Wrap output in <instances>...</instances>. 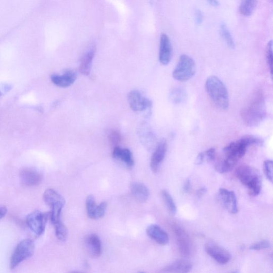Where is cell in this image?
<instances>
[{"label":"cell","mask_w":273,"mask_h":273,"mask_svg":"<svg viewBox=\"0 0 273 273\" xmlns=\"http://www.w3.org/2000/svg\"><path fill=\"white\" fill-rule=\"evenodd\" d=\"M196 65L193 58L187 55H183L172 73L175 80L186 82L196 74Z\"/></svg>","instance_id":"277c9868"},{"label":"cell","mask_w":273,"mask_h":273,"mask_svg":"<svg viewBox=\"0 0 273 273\" xmlns=\"http://www.w3.org/2000/svg\"><path fill=\"white\" fill-rule=\"evenodd\" d=\"M2 92H0V96H2Z\"/></svg>","instance_id":"f35d334b"},{"label":"cell","mask_w":273,"mask_h":273,"mask_svg":"<svg viewBox=\"0 0 273 273\" xmlns=\"http://www.w3.org/2000/svg\"><path fill=\"white\" fill-rule=\"evenodd\" d=\"M48 217L49 214L38 210L33 211L27 216V225L37 237H40L44 233Z\"/></svg>","instance_id":"52a82bcc"},{"label":"cell","mask_w":273,"mask_h":273,"mask_svg":"<svg viewBox=\"0 0 273 273\" xmlns=\"http://www.w3.org/2000/svg\"><path fill=\"white\" fill-rule=\"evenodd\" d=\"M107 204L103 202L99 205H97L93 196L87 197L86 200V209L87 215L93 219H99L102 218L105 214Z\"/></svg>","instance_id":"30bf717a"},{"label":"cell","mask_w":273,"mask_h":273,"mask_svg":"<svg viewBox=\"0 0 273 273\" xmlns=\"http://www.w3.org/2000/svg\"><path fill=\"white\" fill-rule=\"evenodd\" d=\"M266 114L264 95L260 90L256 92L251 96L241 112L244 123L250 127L259 125L265 120Z\"/></svg>","instance_id":"6da1fadb"},{"label":"cell","mask_w":273,"mask_h":273,"mask_svg":"<svg viewBox=\"0 0 273 273\" xmlns=\"http://www.w3.org/2000/svg\"><path fill=\"white\" fill-rule=\"evenodd\" d=\"M237 163L236 162L223 156V157L216 163L215 168L219 173H226L232 170Z\"/></svg>","instance_id":"603a6c76"},{"label":"cell","mask_w":273,"mask_h":273,"mask_svg":"<svg viewBox=\"0 0 273 273\" xmlns=\"http://www.w3.org/2000/svg\"><path fill=\"white\" fill-rule=\"evenodd\" d=\"M131 191L133 197L140 202H145L148 200L150 191L145 185L141 183L135 182L131 185Z\"/></svg>","instance_id":"ffe728a7"},{"label":"cell","mask_w":273,"mask_h":273,"mask_svg":"<svg viewBox=\"0 0 273 273\" xmlns=\"http://www.w3.org/2000/svg\"><path fill=\"white\" fill-rule=\"evenodd\" d=\"M263 171H264L267 179L272 183V161L267 160L264 161L263 164Z\"/></svg>","instance_id":"83f0119b"},{"label":"cell","mask_w":273,"mask_h":273,"mask_svg":"<svg viewBox=\"0 0 273 273\" xmlns=\"http://www.w3.org/2000/svg\"><path fill=\"white\" fill-rule=\"evenodd\" d=\"M204 158L208 162L215 160L216 157V151L215 149L211 148L206 152H204Z\"/></svg>","instance_id":"1f68e13d"},{"label":"cell","mask_w":273,"mask_h":273,"mask_svg":"<svg viewBox=\"0 0 273 273\" xmlns=\"http://www.w3.org/2000/svg\"><path fill=\"white\" fill-rule=\"evenodd\" d=\"M236 174L239 180L248 189L250 196H258L262 188V180L257 169L248 165H242L238 168Z\"/></svg>","instance_id":"3957f363"},{"label":"cell","mask_w":273,"mask_h":273,"mask_svg":"<svg viewBox=\"0 0 273 273\" xmlns=\"http://www.w3.org/2000/svg\"><path fill=\"white\" fill-rule=\"evenodd\" d=\"M205 250L211 258L220 264L225 265L231 259L230 252L215 243H207L205 245Z\"/></svg>","instance_id":"ba28073f"},{"label":"cell","mask_w":273,"mask_h":273,"mask_svg":"<svg viewBox=\"0 0 273 273\" xmlns=\"http://www.w3.org/2000/svg\"><path fill=\"white\" fill-rule=\"evenodd\" d=\"M220 34L228 47L231 49L235 48V42L227 25L225 23L221 24L220 27Z\"/></svg>","instance_id":"484cf974"},{"label":"cell","mask_w":273,"mask_h":273,"mask_svg":"<svg viewBox=\"0 0 273 273\" xmlns=\"http://www.w3.org/2000/svg\"><path fill=\"white\" fill-rule=\"evenodd\" d=\"M170 99L174 104H179L187 99V93L181 87H175L170 93Z\"/></svg>","instance_id":"7402d4cb"},{"label":"cell","mask_w":273,"mask_h":273,"mask_svg":"<svg viewBox=\"0 0 273 273\" xmlns=\"http://www.w3.org/2000/svg\"><path fill=\"white\" fill-rule=\"evenodd\" d=\"M84 243L86 251L90 256L97 258L101 255L102 243L98 236L95 234L87 236L85 239Z\"/></svg>","instance_id":"5bb4252c"},{"label":"cell","mask_w":273,"mask_h":273,"mask_svg":"<svg viewBox=\"0 0 273 273\" xmlns=\"http://www.w3.org/2000/svg\"><path fill=\"white\" fill-rule=\"evenodd\" d=\"M193 267L192 263L185 260H178L164 267L162 272H188Z\"/></svg>","instance_id":"d6986e66"},{"label":"cell","mask_w":273,"mask_h":273,"mask_svg":"<svg viewBox=\"0 0 273 273\" xmlns=\"http://www.w3.org/2000/svg\"><path fill=\"white\" fill-rule=\"evenodd\" d=\"M167 151V142L165 140H162L159 143L152 155L150 165L153 172L156 173L159 170Z\"/></svg>","instance_id":"8fae6325"},{"label":"cell","mask_w":273,"mask_h":273,"mask_svg":"<svg viewBox=\"0 0 273 273\" xmlns=\"http://www.w3.org/2000/svg\"><path fill=\"white\" fill-rule=\"evenodd\" d=\"M209 3L214 7H217L219 5L218 0H208Z\"/></svg>","instance_id":"74e56055"},{"label":"cell","mask_w":273,"mask_h":273,"mask_svg":"<svg viewBox=\"0 0 273 273\" xmlns=\"http://www.w3.org/2000/svg\"><path fill=\"white\" fill-rule=\"evenodd\" d=\"M7 213V208L5 207H0V219L3 218Z\"/></svg>","instance_id":"d590c367"},{"label":"cell","mask_w":273,"mask_h":273,"mask_svg":"<svg viewBox=\"0 0 273 273\" xmlns=\"http://www.w3.org/2000/svg\"><path fill=\"white\" fill-rule=\"evenodd\" d=\"M128 99L130 108L135 112L144 111L152 106V102L138 90L130 92Z\"/></svg>","instance_id":"9c48e42d"},{"label":"cell","mask_w":273,"mask_h":273,"mask_svg":"<svg viewBox=\"0 0 273 273\" xmlns=\"http://www.w3.org/2000/svg\"><path fill=\"white\" fill-rule=\"evenodd\" d=\"M148 235L161 246L167 245L169 241L168 234L157 225H151L146 229Z\"/></svg>","instance_id":"2e32d148"},{"label":"cell","mask_w":273,"mask_h":273,"mask_svg":"<svg viewBox=\"0 0 273 273\" xmlns=\"http://www.w3.org/2000/svg\"><path fill=\"white\" fill-rule=\"evenodd\" d=\"M109 140L110 143L114 146H118L119 143L121 141V133L117 130H112L109 134Z\"/></svg>","instance_id":"f546056e"},{"label":"cell","mask_w":273,"mask_h":273,"mask_svg":"<svg viewBox=\"0 0 273 273\" xmlns=\"http://www.w3.org/2000/svg\"><path fill=\"white\" fill-rule=\"evenodd\" d=\"M256 6V0H243L240 7V13L245 16H251Z\"/></svg>","instance_id":"d4e9b609"},{"label":"cell","mask_w":273,"mask_h":273,"mask_svg":"<svg viewBox=\"0 0 273 273\" xmlns=\"http://www.w3.org/2000/svg\"><path fill=\"white\" fill-rule=\"evenodd\" d=\"M203 16L202 12L199 10H198L196 12V14H195V20H196V24L200 25L203 22Z\"/></svg>","instance_id":"d6a6232c"},{"label":"cell","mask_w":273,"mask_h":273,"mask_svg":"<svg viewBox=\"0 0 273 273\" xmlns=\"http://www.w3.org/2000/svg\"><path fill=\"white\" fill-rule=\"evenodd\" d=\"M270 247V243L267 240H262L254 245H253L250 247V249L252 250H261L269 248Z\"/></svg>","instance_id":"4dcf8cb0"},{"label":"cell","mask_w":273,"mask_h":273,"mask_svg":"<svg viewBox=\"0 0 273 273\" xmlns=\"http://www.w3.org/2000/svg\"><path fill=\"white\" fill-rule=\"evenodd\" d=\"M161 196L171 216H174L177 212V207L170 194L167 190H163L161 192Z\"/></svg>","instance_id":"cb8c5ba5"},{"label":"cell","mask_w":273,"mask_h":273,"mask_svg":"<svg viewBox=\"0 0 273 273\" xmlns=\"http://www.w3.org/2000/svg\"><path fill=\"white\" fill-rule=\"evenodd\" d=\"M76 72L71 70H67L63 75L54 74L52 76V82L56 85L66 87L71 85L76 80Z\"/></svg>","instance_id":"e0dca14e"},{"label":"cell","mask_w":273,"mask_h":273,"mask_svg":"<svg viewBox=\"0 0 273 273\" xmlns=\"http://www.w3.org/2000/svg\"><path fill=\"white\" fill-rule=\"evenodd\" d=\"M19 175H20L22 183L28 187L37 186L42 180V175L32 169L25 168L22 170Z\"/></svg>","instance_id":"9a60e30c"},{"label":"cell","mask_w":273,"mask_h":273,"mask_svg":"<svg viewBox=\"0 0 273 273\" xmlns=\"http://www.w3.org/2000/svg\"><path fill=\"white\" fill-rule=\"evenodd\" d=\"M205 160L204 152H201L199 154L196 160V164L200 165L203 163Z\"/></svg>","instance_id":"e575fe53"},{"label":"cell","mask_w":273,"mask_h":273,"mask_svg":"<svg viewBox=\"0 0 273 273\" xmlns=\"http://www.w3.org/2000/svg\"><path fill=\"white\" fill-rule=\"evenodd\" d=\"M113 157L116 160L122 162L129 168L132 167L134 160L131 151L127 149H122L116 146L113 151Z\"/></svg>","instance_id":"ac0fdd59"},{"label":"cell","mask_w":273,"mask_h":273,"mask_svg":"<svg viewBox=\"0 0 273 273\" xmlns=\"http://www.w3.org/2000/svg\"><path fill=\"white\" fill-rule=\"evenodd\" d=\"M191 189V184L190 180H187L184 183L183 187V192L185 193H188Z\"/></svg>","instance_id":"836d02e7"},{"label":"cell","mask_w":273,"mask_h":273,"mask_svg":"<svg viewBox=\"0 0 273 273\" xmlns=\"http://www.w3.org/2000/svg\"><path fill=\"white\" fill-rule=\"evenodd\" d=\"M266 61L270 71V74L272 76V42L270 41L266 48Z\"/></svg>","instance_id":"f1b7e54d"},{"label":"cell","mask_w":273,"mask_h":273,"mask_svg":"<svg viewBox=\"0 0 273 273\" xmlns=\"http://www.w3.org/2000/svg\"><path fill=\"white\" fill-rule=\"evenodd\" d=\"M35 251V244L30 239H26L18 244L15 248L11 259L10 267L15 269L22 262L32 257Z\"/></svg>","instance_id":"5b68a950"},{"label":"cell","mask_w":273,"mask_h":273,"mask_svg":"<svg viewBox=\"0 0 273 273\" xmlns=\"http://www.w3.org/2000/svg\"><path fill=\"white\" fill-rule=\"evenodd\" d=\"M54 227L57 239L62 241H65L67 237L68 231L64 224L62 222L55 225Z\"/></svg>","instance_id":"4316f807"},{"label":"cell","mask_w":273,"mask_h":273,"mask_svg":"<svg viewBox=\"0 0 273 273\" xmlns=\"http://www.w3.org/2000/svg\"><path fill=\"white\" fill-rule=\"evenodd\" d=\"M220 199L227 210L233 214L238 212L237 198L236 193L225 189H220L219 190Z\"/></svg>","instance_id":"7c38bea8"},{"label":"cell","mask_w":273,"mask_h":273,"mask_svg":"<svg viewBox=\"0 0 273 273\" xmlns=\"http://www.w3.org/2000/svg\"><path fill=\"white\" fill-rule=\"evenodd\" d=\"M95 53V48H91L82 56L79 67V71L82 74L86 76L90 74Z\"/></svg>","instance_id":"44dd1931"},{"label":"cell","mask_w":273,"mask_h":273,"mask_svg":"<svg viewBox=\"0 0 273 273\" xmlns=\"http://www.w3.org/2000/svg\"><path fill=\"white\" fill-rule=\"evenodd\" d=\"M172 226L180 254L185 257H190L193 252V245L188 233L177 224H173Z\"/></svg>","instance_id":"8992f818"},{"label":"cell","mask_w":273,"mask_h":273,"mask_svg":"<svg viewBox=\"0 0 273 273\" xmlns=\"http://www.w3.org/2000/svg\"><path fill=\"white\" fill-rule=\"evenodd\" d=\"M206 89L213 104L222 111L228 109L230 100L227 87L218 77L211 75L206 81Z\"/></svg>","instance_id":"7a4b0ae2"},{"label":"cell","mask_w":273,"mask_h":273,"mask_svg":"<svg viewBox=\"0 0 273 273\" xmlns=\"http://www.w3.org/2000/svg\"><path fill=\"white\" fill-rule=\"evenodd\" d=\"M207 189L205 188L200 189L197 192V196L199 197L203 196L207 192Z\"/></svg>","instance_id":"8d00e7d4"},{"label":"cell","mask_w":273,"mask_h":273,"mask_svg":"<svg viewBox=\"0 0 273 273\" xmlns=\"http://www.w3.org/2000/svg\"><path fill=\"white\" fill-rule=\"evenodd\" d=\"M172 48L169 37L162 34L160 37L159 61L163 65H167L171 61Z\"/></svg>","instance_id":"4fadbf2b"}]
</instances>
